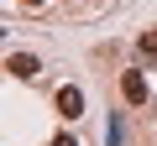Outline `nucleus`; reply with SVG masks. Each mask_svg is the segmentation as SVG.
<instances>
[{
	"label": "nucleus",
	"instance_id": "f257e3e1",
	"mask_svg": "<svg viewBox=\"0 0 157 146\" xmlns=\"http://www.w3.org/2000/svg\"><path fill=\"white\" fill-rule=\"evenodd\" d=\"M52 104H58V115H63V120H78V115H84V89H78V84H58Z\"/></svg>",
	"mask_w": 157,
	"mask_h": 146
},
{
	"label": "nucleus",
	"instance_id": "f03ea898",
	"mask_svg": "<svg viewBox=\"0 0 157 146\" xmlns=\"http://www.w3.org/2000/svg\"><path fill=\"white\" fill-rule=\"evenodd\" d=\"M121 99H126V104H147V78H141V68H126V73H121Z\"/></svg>",
	"mask_w": 157,
	"mask_h": 146
},
{
	"label": "nucleus",
	"instance_id": "7ed1b4c3",
	"mask_svg": "<svg viewBox=\"0 0 157 146\" xmlns=\"http://www.w3.org/2000/svg\"><path fill=\"white\" fill-rule=\"evenodd\" d=\"M6 68H11V78H37V73H42V63H37L32 52H11Z\"/></svg>",
	"mask_w": 157,
	"mask_h": 146
},
{
	"label": "nucleus",
	"instance_id": "20e7f679",
	"mask_svg": "<svg viewBox=\"0 0 157 146\" xmlns=\"http://www.w3.org/2000/svg\"><path fill=\"white\" fill-rule=\"evenodd\" d=\"M136 52H141V63H157V31H141L136 37Z\"/></svg>",
	"mask_w": 157,
	"mask_h": 146
},
{
	"label": "nucleus",
	"instance_id": "39448f33",
	"mask_svg": "<svg viewBox=\"0 0 157 146\" xmlns=\"http://www.w3.org/2000/svg\"><path fill=\"white\" fill-rule=\"evenodd\" d=\"M105 146H121V120L110 115V125H105Z\"/></svg>",
	"mask_w": 157,
	"mask_h": 146
},
{
	"label": "nucleus",
	"instance_id": "423d86ee",
	"mask_svg": "<svg viewBox=\"0 0 157 146\" xmlns=\"http://www.w3.org/2000/svg\"><path fill=\"white\" fill-rule=\"evenodd\" d=\"M47 146H78V141H73V136H52Z\"/></svg>",
	"mask_w": 157,
	"mask_h": 146
},
{
	"label": "nucleus",
	"instance_id": "0eeeda50",
	"mask_svg": "<svg viewBox=\"0 0 157 146\" xmlns=\"http://www.w3.org/2000/svg\"><path fill=\"white\" fill-rule=\"evenodd\" d=\"M26 5H42V0H26Z\"/></svg>",
	"mask_w": 157,
	"mask_h": 146
}]
</instances>
